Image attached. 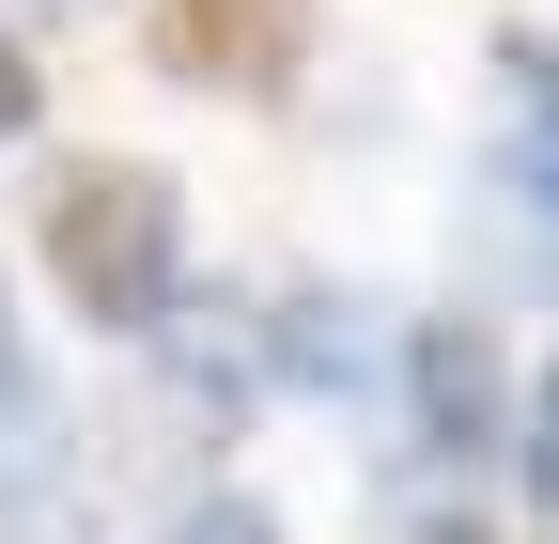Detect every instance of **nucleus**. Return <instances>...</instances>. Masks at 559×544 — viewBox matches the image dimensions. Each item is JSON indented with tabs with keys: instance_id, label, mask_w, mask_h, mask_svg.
<instances>
[{
	"instance_id": "obj_1",
	"label": "nucleus",
	"mask_w": 559,
	"mask_h": 544,
	"mask_svg": "<svg viewBox=\"0 0 559 544\" xmlns=\"http://www.w3.org/2000/svg\"><path fill=\"white\" fill-rule=\"evenodd\" d=\"M47 281L79 296L109 343H156V327L187 311V202H171V172L79 156L47 187Z\"/></svg>"
},
{
	"instance_id": "obj_2",
	"label": "nucleus",
	"mask_w": 559,
	"mask_h": 544,
	"mask_svg": "<svg viewBox=\"0 0 559 544\" xmlns=\"http://www.w3.org/2000/svg\"><path fill=\"white\" fill-rule=\"evenodd\" d=\"M156 47L202 94H280L311 62V0H156Z\"/></svg>"
},
{
	"instance_id": "obj_3",
	"label": "nucleus",
	"mask_w": 559,
	"mask_h": 544,
	"mask_svg": "<svg viewBox=\"0 0 559 544\" xmlns=\"http://www.w3.org/2000/svg\"><path fill=\"white\" fill-rule=\"evenodd\" d=\"M404 404H419V451L436 466L513 451L498 436V343H481V327H404Z\"/></svg>"
},
{
	"instance_id": "obj_4",
	"label": "nucleus",
	"mask_w": 559,
	"mask_h": 544,
	"mask_svg": "<svg viewBox=\"0 0 559 544\" xmlns=\"http://www.w3.org/2000/svg\"><path fill=\"white\" fill-rule=\"evenodd\" d=\"M498 172H513V202L559 249V47L544 32H498Z\"/></svg>"
},
{
	"instance_id": "obj_5",
	"label": "nucleus",
	"mask_w": 559,
	"mask_h": 544,
	"mask_svg": "<svg viewBox=\"0 0 559 544\" xmlns=\"http://www.w3.org/2000/svg\"><path fill=\"white\" fill-rule=\"evenodd\" d=\"M373 327H389L373 296H326V281H296V296H280V327H264V374H280V389H358V374L389 358Z\"/></svg>"
},
{
	"instance_id": "obj_6",
	"label": "nucleus",
	"mask_w": 559,
	"mask_h": 544,
	"mask_svg": "<svg viewBox=\"0 0 559 544\" xmlns=\"http://www.w3.org/2000/svg\"><path fill=\"white\" fill-rule=\"evenodd\" d=\"M47 436V374H32V343H16V296H0V466H16Z\"/></svg>"
},
{
	"instance_id": "obj_7",
	"label": "nucleus",
	"mask_w": 559,
	"mask_h": 544,
	"mask_svg": "<svg viewBox=\"0 0 559 544\" xmlns=\"http://www.w3.org/2000/svg\"><path fill=\"white\" fill-rule=\"evenodd\" d=\"M156 544H280V513H264V498H187Z\"/></svg>"
},
{
	"instance_id": "obj_8",
	"label": "nucleus",
	"mask_w": 559,
	"mask_h": 544,
	"mask_svg": "<svg viewBox=\"0 0 559 544\" xmlns=\"http://www.w3.org/2000/svg\"><path fill=\"white\" fill-rule=\"evenodd\" d=\"M32 109H47V79H32V47H16V32H0V156H16V141H32Z\"/></svg>"
},
{
	"instance_id": "obj_9",
	"label": "nucleus",
	"mask_w": 559,
	"mask_h": 544,
	"mask_svg": "<svg viewBox=\"0 0 559 544\" xmlns=\"http://www.w3.org/2000/svg\"><path fill=\"white\" fill-rule=\"evenodd\" d=\"M513 451H528V483L559 498V358H544V389H528V436H513Z\"/></svg>"
}]
</instances>
